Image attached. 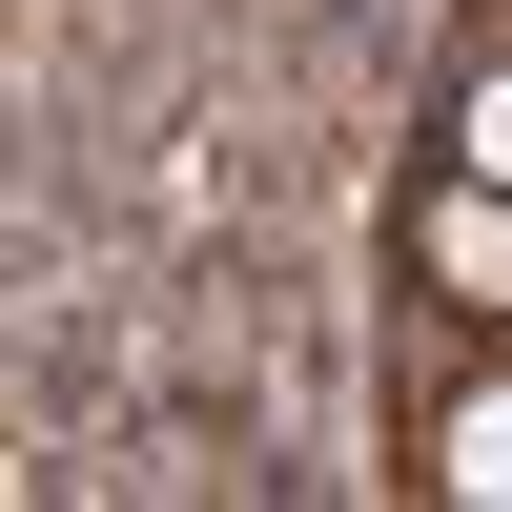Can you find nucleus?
<instances>
[{
    "instance_id": "f03ea898",
    "label": "nucleus",
    "mask_w": 512,
    "mask_h": 512,
    "mask_svg": "<svg viewBox=\"0 0 512 512\" xmlns=\"http://www.w3.org/2000/svg\"><path fill=\"white\" fill-rule=\"evenodd\" d=\"M431 472L472 492V512H512V390H451V431H431Z\"/></svg>"
},
{
    "instance_id": "7ed1b4c3",
    "label": "nucleus",
    "mask_w": 512,
    "mask_h": 512,
    "mask_svg": "<svg viewBox=\"0 0 512 512\" xmlns=\"http://www.w3.org/2000/svg\"><path fill=\"white\" fill-rule=\"evenodd\" d=\"M451 164H472V185H512V62L472 82V123H451Z\"/></svg>"
},
{
    "instance_id": "f257e3e1",
    "label": "nucleus",
    "mask_w": 512,
    "mask_h": 512,
    "mask_svg": "<svg viewBox=\"0 0 512 512\" xmlns=\"http://www.w3.org/2000/svg\"><path fill=\"white\" fill-rule=\"evenodd\" d=\"M431 287H451V308H512V185L451 164V205H431Z\"/></svg>"
}]
</instances>
